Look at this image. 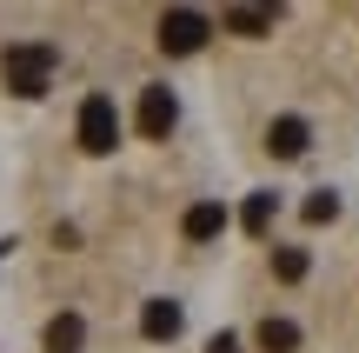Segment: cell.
Instances as JSON below:
<instances>
[{"mask_svg": "<svg viewBox=\"0 0 359 353\" xmlns=\"http://www.w3.org/2000/svg\"><path fill=\"white\" fill-rule=\"evenodd\" d=\"M53 74H60V47H53V40H20V47L0 53V80H7L20 100H40V93L53 87Z\"/></svg>", "mask_w": 359, "mask_h": 353, "instance_id": "obj_1", "label": "cell"}, {"mask_svg": "<svg viewBox=\"0 0 359 353\" xmlns=\"http://www.w3.org/2000/svg\"><path fill=\"white\" fill-rule=\"evenodd\" d=\"M74 133H80V147H87V154H114V147H120V107L107 100V93H87V100H80Z\"/></svg>", "mask_w": 359, "mask_h": 353, "instance_id": "obj_2", "label": "cell"}, {"mask_svg": "<svg viewBox=\"0 0 359 353\" xmlns=\"http://www.w3.org/2000/svg\"><path fill=\"white\" fill-rule=\"evenodd\" d=\"M206 34H213V20L193 13V7H167V13H160V47H167V53H200Z\"/></svg>", "mask_w": 359, "mask_h": 353, "instance_id": "obj_3", "label": "cell"}, {"mask_svg": "<svg viewBox=\"0 0 359 353\" xmlns=\"http://www.w3.org/2000/svg\"><path fill=\"white\" fill-rule=\"evenodd\" d=\"M173 120H180L173 87H147V93H140V133H147V140H167Z\"/></svg>", "mask_w": 359, "mask_h": 353, "instance_id": "obj_4", "label": "cell"}, {"mask_svg": "<svg viewBox=\"0 0 359 353\" xmlns=\"http://www.w3.org/2000/svg\"><path fill=\"white\" fill-rule=\"evenodd\" d=\"M306 147H313V127H306L299 114H280V120L266 127V154H273V160H299Z\"/></svg>", "mask_w": 359, "mask_h": 353, "instance_id": "obj_5", "label": "cell"}, {"mask_svg": "<svg viewBox=\"0 0 359 353\" xmlns=\"http://www.w3.org/2000/svg\"><path fill=\"white\" fill-rule=\"evenodd\" d=\"M180 234H187L193 247L219 240V234H226V207H219V200H193V207H187V220H180Z\"/></svg>", "mask_w": 359, "mask_h": 353, "instance_id": "obj_6", "label": "cell"}, {"mask_svg": "<svg viewBox=\"0 0 359 353\" xmlns=\"http://www.w3.org/2000/svg\"><path fill=\"white\" fill-rule=\"evenodd\" d=\"M180 327H187L180 300H147V314H140V333H147V340H180Z\"/></svg>", "mask_w": 359, "mask_h": 353, "instance_id": "obj_7", "label": "cell"}, {"mask_svg": "<svg viewBox=\"0 0 359 353\" xmlns=\"http://www.w3.org/2000/svg\"><path fill=\"white\" fill-rule=\"evenodd\" d=\"M253 340H259V353H293V347H299V327H293L286 314H266Z\"/></svg>", "mask_w": 359, "mask_h": 353, "instance_id": "obj_8", "label": "cell"}, {"mask_svg": "<svg viewBox=\"0 0 359 353\" xmlns=\"http://www.w3.org/2000/svg\"><path fill=\"white\" fill-rule=\"evenodd\" d=\"M80 340H87V320L80 314H53L47 320V353H80Z\"/></svg>", "mask_w": 359, "mask_h": 353, "instance_id": "obj_9", "label": "cell"}, {"mask_svg": "<svg viewBox=\"0 0 359 353\" xmlns=\"http://www.w3.org/2000/svg\"><path fill=\"white\" fill-rule=\"evenodd\" d=\"M273 220H280V194H253V200H246V213H240V227H246L253 240H266Z\"/></svg>", "mask_w": 359, "mask_h": 353, "instance_id": "obj_10", "label": "cell"}, {"mask_svg": "<svg viewBox=\"0 0 359 353\" xmlns=\"http://www.w3.org/2000/svg\"><path fill=\"white\" fill-rule=\"evenodd\" d=\"M219 27H226V34H246V40H259V34L273 27V13H266V7H226V13H219Z\"/></svg>", "mask_w": 359, "mask_h": 353, "instance_id": "obj_11", "label": "cell"}, {"mask_svg": "<svg viewBox=\"0 0 359 353\" xmlns=\"http://www.w3.org/2000/svg\"><path fill=\"white\" fill-rule=\"evenodd\" d=\"M273 280H306V247H273Z\"/></svg>", "mask_w": 359, "mask_h": 353, "instance_id": "obj_12", "label": "cell"}, {"mask_svg": "<svg viewBox=\"0 0 359 353\" xmlns=\"http://www.w3.org/2000/svg\"><path fill=\"white\" fill-rule=\"evenodd\" d=\"M306 220H313V227H326V220H339V194H326V187H320V194L306 200Z\"/></svg>", "mask_w": 359, "mask_h": 353, "instance_id": "obj_13", "label": "cell"}, {"mask_svg": "<svg viewBox=\"0 0 359 353\" xmlns=\"http://www.w3.org/2000/svg\"><path fill=\"white\" fill-rule=\"evenodd\" d=\"M206 353H240V340H233V333H219V340L206 347Z\"/></svg>", "mask_w": 359, "mask_h": 353, "instance_id": "obj_14", "label": "cell"}]
</instances>
